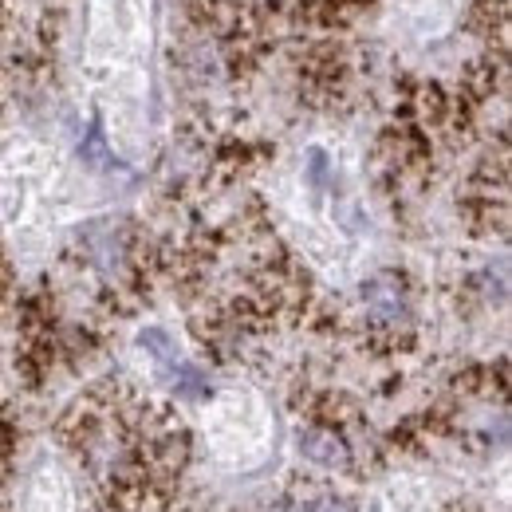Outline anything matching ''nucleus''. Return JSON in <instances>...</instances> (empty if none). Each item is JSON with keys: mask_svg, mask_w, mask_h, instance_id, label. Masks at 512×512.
<instances>
[{"mask_svg": "<svg viewBox=\"0 0 512 512\" xmlns=\"http://www.w3.org/2000/svg\"><path fill=\"white\" fill-rule=\"evenodd\" d=\"M60 438L111 512H166L182 489L190 461L186 426L134 386H91L64 414Z\"/></svg>", "mask_w": 512, "mask_h": 512, "instance_id": "f257e3e1", "label": "nucleus"}, {"mask_svg": "<svg viewBox=\"0 0 512 512\" xmlns=\"http://www.w3.org/2000/svg\"><path fill=\"white\" fill-rule=\"evenodd\" d=\"M280 512H351V505L339 493H312V497H288Z\"/></svg>", "mask_w": 512, "mask_h": 512, "instance_id": "f03ea898", "label": "nucleus"}]
</instances>
